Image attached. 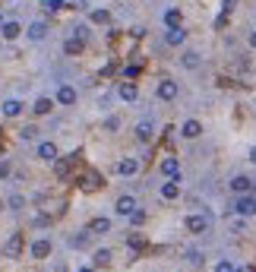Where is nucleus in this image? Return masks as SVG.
<instances>
[{
    "mask_svg": "<svg viewBox=\"0 0 256 272\" xmlns=\"http://www.w3.org/2000/svg\"><path fill=\"white\" fill-rule=\"evenodd\" d=\"M234 212L240 219H247V215H256V196H250V193H240V199L234 203Z\"/></svg>",
    "mask_w": 256,
    "mask_h": 272,
    "instance_id": "nucleus-1",
    "label": "nucleus"
},
{
    "mask_svg": "<svg viewBox=\"0 0 256 272\" xmlns=\"http://www.w3.org/2000/svg\"><path fill=\"white\" fill-rule=\"evenodd\" d=\"M165 41L171 44V48H177V44H183V41H187V29H183V26H168V32H165Z\"/></svg>",
    "mask_w": 256,
    "mask_h": 272,
    "instance_id": "nucleus-2",
    "label": "nucleus"
},
{
    "mask_svg": "<svg viewBox=\"0 0 256 272\" xmlns=\"http://www.w3.org/2000/svg\"><path fill=\"white\" fill-rule=\"evenodd\" d=\"M158 98L161 101H174V98H177V82H174V79H161L158 82Z\"/></svg>",
    "mask_w": 256,
    "mask_h": 272,
    "instance_id": "nucleus-3",
    "label": "nucleus"
},
{
    "mask_svg": "<svg viewBox=\"0 0 256 272\" xmlns=\"http://www.w3.org/2000/svg\"><path fill=\"white\" fill-rule=\"evenodd\" d=\"M152 136H155V124L152 121H139L136 124V139L139 143H152Z\"/></svg>",
    "mask_w": 256,
    "mask_h": 272,
    "instance_id": "nucleus-4",
    "label": "nucleus"
},
{
    "mask_svg": "<svg viewBox=\"0 0 256 272\" xmlns=\"http://www.w3.org/2000/svg\"><path fill=\"white\" fill-rule=\"evenodd\" d=\"M19 253H22V234L16 231V234H10V241H7V247H4V256L16 259Z\"/></svg>",
    "mask_w": 256,
    "mask_h": 272,
    "instance_id": "nucleus-5",
    "label": "nucleus"
},
{
    "mask_svg": "<svg viewBox=\"0 0 256 272\" xmlns=\"http://www.w3.org/2000/svg\"><path fill=\"white\" fill-rule=\"evenodd\" d=\"M26 35H29L32 41H44V38H48V22H44V19H38V22H32V26L26 29Z\"/></svg>",
    "mask_w": 256,
    "mask_h": 272,
    "instance_id": "nucleus-6",
    "label": "nucleus"
},
{
    "mask_svg": "<svg viewBox=\"0 0 256 272\" xmlns=\"http://www.w3.org/2000/svg\"><path fill=\"white\" fill-rule=\"evenodd\" d=\"M0 35H4L7 41H13V38H19V35H22V26H19L16 19H4V26H0Z\"/></svg>",
    "mask_w": 256,
    "mask_h": 272,
    "instance_id": "nucleus-7",
    "label": "nucleus"
},
{
    "mask_svg": "<svg viewBox=\"0 0 256 272\" xmlns=\"http://www.w3.org/2000/svg\"><path fill=\"white\" fill-rule=\"evenodd\" d=\"M231 190H234V193H250L253 190V181H250V177L247 174H237V177H231Z\"/></svg>",
    "mask_w": 256,
    "mask_h": 272,
    "instance_id": "nucleus-8",
    "label": "nucleus"
},
{
    "mask_svg": "<svg viewBox=\"0 0 256 272\" xmlns=\"http://www.w3.org/2000/svg\"><path fill=\"white\" fill-rule=\"evenodd\" d=\"M161 174H165L168 181H180V165H177V158H165V161H161Z\"/></svg>",
    "mask_w": 256,
    "mask_h": 272,
    "instance_id": "nucleus-9",
    "label": "nucleus"
},
{
    "mask_svg": "<svg viewBox=\"0 0 256 272\" xmlns=\"http://www.w3.org/2000/svg\"><path fill=\"white\" fill-rule=\"evenodd\" d=\"M117 95H120V101H126V104H133V101L139 98V89L133 86V82H120V89H117Z\"/></svg>",
    "mask_w": 256,
    "mask_h": 272,
    "instance_id": "nucleus-10",
    "label": "nucleus"
},
{
    "mask_svg": "<svg viewBox=\"0 0 256 272\" xmlns=\"http://www.w3.org/2000/svg\"><path fill=\"white\" fill-rule=\"evenodd\" d=\"M136 171H139V161H136V158H120V161H117V174H120V177H133Z\"/></svg>",
    "mask_w": 256,
    "mask_h": 272,
    "instance_id": "nucleus-11",
    "label": "nucleus"
},
{
    "mask_svg": "<svg viewBox=\"0 0 256 272\" xmlns=\"http://www.w3.org/2000/svg\"><path fill=\"white\" fill-rule=\"evenodd\" d=\"M187 228H190L193 234H203V231L209 228V215H190V219H187Z\"/></svg>",
    "mask_w": 256,
    "mask_h": 272,
    "instance_id": "nucleus-12",
    "label": "nucleus"
},
{
    "mask_svg": "<svg viewBox=\"0 0 256 272\" xmlns=\"http://www.w3.org/2000/svg\"><path fill=\"white\" fill-rule=\"evenodd\" d=\"M48 253H51V241H48V238H38V241L32 244V256H35V259H44Z\"/></svg>",
    "mask_w": 256,
    "mask_h": 272,
    "instance_id": "nucleus-13",
    "label": "nucleus"
},
{
    "mask_svg": "<svg viewBox=\"0 0 256 272\" xmlns=\"http://www.w3.org/2000/svg\"><path fill=\"white\" fill-rule=\"evenodd\" d=\"M57 104H76V89L73 86H60L57 89Z\"/></svg>",
    "mask_w": 256,
    "mask_h": 272,
    "instance_id": "nucleus-14",
    "label": "nucleus"
},
{
    "mask_svg": "<svg viewBox=\"0 0 256 272\" xmlns=\"http://www.w3.org/2000/svg\"><path fill=\"white\" fill-rule=\"evenodd\" d=\"M0 111H4L7 117H19L22 114V101L19 98H7L4 104H0Z\"/></svg>",
    "mask_w": 256,
    "mask_h": 272,
    "instance_id": "nucleus-15",
    "label": "nucleus"
},
{
    "mask_svg": "<svg viewBox=\"0 0 256 272\" xmlns=\"http://www.w3.org/2000/svg\"><path fill=\"white\" fill-rule=\"evenodd\" d=\"M83 48H86V41H79V38H73V35H70V38L63 41V54H70V57L83 54Z\"/></svg>",
    "mask_w": 256,
    "mask_h": 272,
    "instance_id": "nucleus-16",
    "label": "nucleus"
},
{
    "mask_svg": "<svg viewBox=\"0 0 256 272\" xmlns=\"http://www.w3.org/2000/svg\"><path fill=\"white\" fill-rule=\"evenodd\" d=\"M114 209H117V215H130V212L136 209V199L133 196H120L117 203H114Z\"/></svg>",
    "mask_w": 256,
    "mask_h": 272,
    "instance_id": "nucleus-17",
    "label": "nucleus"
},
{
    "mask_svg": "<svg viewBox=\"0 0 256 272\" xmlns=\"http://www.w3.org/2000/svg\"><path fill=\"white\" fill-rule=\"evenodd\" d=\"M38 158L41 161H57V146L54 143H38Z\"/></svg>",
    "mask_w": 256,
    "mask_h": 272,
    "instance_id": "nucleus-18",
    "label": "nucleus"
},
{
    "mask_svg": "<svg viewBox=\"0 0 256 272\" xmlns=\"http://www.w3.org/2000/svg\"><path fill=\"white\" fill-rule=\"evenodd\" d=\"M180 133L187 136V139H196V136L203 133V124H200V121H193V117H190V121H187V124L180 127Z\"/></svg>",
    "mask_w": 256,
    "mask_h": 272,
    "instance_id": "nucleus-19",
    "label": "nucleus"
},
{
    "mask_svg": "<svg viewBox=\"0 0 256 272\" xmlns=\"http://www.w3.org/2000/svg\"><path fill=\"white\" fill-rule=\"evenodd\" d=\"M79 187H83V190H98L101 187V174H95V171H89L83 181H79Z\"/></svg>",
    "mask_w": 256,
    "mask_h": 272,
    "instance_id": "nucleus-20",
    "label": "nucleus"
},
{
    "mask_svg": "<svg viewBox=\"0 0 256 272\" xmlns=\"http://www.w3.org/2000/svg\"><path fill=\"white\" fill-rule=\"evenodd\" d=\"M89 231L92 234H108L111 231V219H92L89 222Z\"/></svg>",
    "mask_w": 256,
    "mask_h": 272,
    "instance_id": "nucleus-21",
    "label": "nucleus"
},
{
    "mask_svg": "<svg viewBox=\"0 0 256 272\" xmlns=\"http://www.w3.org/2000/svg\"><path fill=\"white\" fill-rule=\"evenodd\" d=\"M73 161H76V155H73V158H63V161H54V174H57V177H70Z\"/></svg>",
    "mask_w": 256,
    "mask_h": 272,
    "instance_id": "nucleus-22",
    "label": "nucleus"
},
{
    "mask_svg": "<svg viewBox=\"0 0 256 272\" xmlns=\"http://www.w3.org/2000/svg\"><path fill=\"white\" fill-rule=\"evenodd\" d=\"M51 108H54V98H44V95L32 104V111H35V114H51Z\"/></svg>",
    "mask_w": 256,
    "mask_h": 272,
    "instance_id": "nucleus-23",
    "label": "nucleus"
},
{
    "mask_svg": "<svg viewBox=\"0 0 256 272\" xmlns=\"http://www.w3.org/2000/svg\"><path fill=\"white\" fill-rule=\"evenodd\" d=\"M177 193H180L177 181H165V184H161V196H165V199H177Z\"/></svg>",
    "mask_w": 256,
    "mask_h": 272,
    "instance_id": "nucleus-24",
    "label": "nucleus"
},
{
    "mask_svg": "<svg viewBox=\"0 0 256 272\" xmlns=\"http://www.w3.org/2000/svg\"><path fill=\"white\" fill-rule=\"evenodd\" d=\"M89 19L95 22V26H108V22H111V13H108V10H92Z\"/></svg>",
    "mask_w": 256,
    "mask_h": 272,
    "instance_id": "nucleus-25",
    "label": "nucleus"
},
{
    "mask_svg": "<svg viewBox=\"0 0 256 272\" xmlns=\"http://www.w3.org/2000/svg\"><path fill=\"white\" fill-rule=\"evenodd\" d=\"M73 38H79V41H89L92 38V32H89L86 22H76V26H73Z\"/></svg>",
    "mask_w": 256,
    "mask_h": 272,
    "instance_id": "nucleus-26",
    "label": "nucleus"
},
{
    "mask_svg": "<svg viewBox=\"0 0 256 272\" xmlns=\"http://www.w3.org/2000/svg\"><path fill=\"white\" fill-rule=\"evenodd\" d=\"M180 64L187 67V70H196V67L203 64V57H200V54H183V57H180Z\"/></svg>",
    "mask_w": 256,
    "mask_h": 272,
    "instance_id": "nucleus-27",
    "label": "nucleus"
},
{
    "mask_svg": "<svg viewBox=\"0 0 256 272\" xmlns=\"http://www.w3.org/2000/svg\"><path fill=\"white\" fill-rule=\"evenodd\" d=\"M41 7L48 10V13H60V10L67 7V0H41Z\"/></svg>",
    "mask_w": 256,
    "mask_h": 272,
    "instance_id": "nucleus-28",
    "label": "nucleus"
},
{
    "mask_svg": "<svg viewBox=\"0 0 256 272\" xmlns=\"http://www.w3.org/2000/svg\"><path fill=\"white\" fill-rule=\"evenodd\" d=\"M165 26H180V10H165Z\"/></svg>",
    "mask_w": 256,
    "mask_h": 272,
    "instance_id": "nucleus-29",
    "label": "nucleus"
},
{
    "mask_svg": "<svg viewBox=\"0 0 256 272\" xmlns=\"http://www.w3.org/2000/svg\"><path fill=\"white\" fill-rule=\"evenodd\" d=\"M108 263H111V250H104V247L95 250V266H108Z\"/></svg>",
    "mask_w": 256,
    "mask_h": 272,
    "instance_id": "nucleus-30",
    "label": "nucleus"
},
{
    "mask_svg": "<svg viewBox=\"0 0 256 272\" xmlns=\"http://www.w3.org/2000/svg\"><path fill=\"white\" fill-rule=\"evenodd\" d=\"M104 130H108V133H117L120 130V117H108V121H104Z\"/></svg>",
    "mask_w": 256,
    "mask_h": 272,
    "instance_id": "nucleus-31",
    "label": "nucleus"
},
{
    "mask_svg": "<svg viewBox=\"0 0 256 272\" xmlns=\"http://www.w3.org/2000/svg\"><path fill=\"white\" fill-rule=\"evenodd\" d=\"M126 219H130L133 225H143V222H146V215H143V209H133V212H130V215H126Z\"/></svg>",
    "mask_w": 256,
    "mask_h": 272,
    "instance_id": "nucleus-32",
    "label": "nucleus"
},
{
    "mask_svg": "<svg viewBox=\"0 0 256 272\" xmlns=\"http://www.w3.org/2000/svg\"><path fill=\"white\" fill-rule=\"evenodd\" d=\"M19 136H22V139H35V136H38V130H35V127H22Z\"/></svg>",
    "mask_w": 256,
    "mask_h": 272,
    "instance_id": "nucleus-33",
    "label": "nucleus"
},
{
    "mask_svg": "<svg viewBox=\"0 0 256 272\" xmlns=\"http://www.w3.org/2000/svg\"><path fill=\"white\" fill-rule=\"evenodd\" d=\"M215 272H237V269H234V266H231V263H228V259H222V263H218V266H215Z\"/></svg>",
    "mask_w": 256,
    "mask_h": 272,
    "instance_id": "nucleus-34",
    "label": "nucleus"
},
{
    "mask_svg": "<svg viewBox=\"0 0 256 272\" xmlns=\"http://www.w3.org/2000/svg\"><path fill=\"white\" fill-rule=\"evenodd\" d=\"M22 206H26V199H22V196H10V209H22Z\"/></svg>",
    "mask_w": 256,
    "mask_h": 272,
    "instance_id": "nucleus-35",
    "label": "nucleus"
},
{
    "mask_svg": "<svg viewBox=\"0 0 256 272\" xmlns=\"http://www.w3.org/2000/svg\"><path fill=\"white\" fill-rule=\"evenodd\" d=\"M231 231H234V234H240V231H247V225H243L240 219H234V222H231Z\"/></svg>",
    "mask_w": 256,
    "mask_h": 272,
    "instance_id": "nucleus-36",
    "label": "nucleus"
},
{
    "mask_svg": "<svg viewBox=\"0 0 256 272\" xmlns=\"http://www.w3.org/2000/svg\"><path fill=\"white\" fill-rule=\"evenodd\" d=\"M130 247H133V250H139V247H143V238H139V234H130Z\"/></svg>",
    "mask_w": 256,
    "mask_h": 272,
    "instance_id": "nucleus-37",
    "label": "nucleus"
},
{
    "mask_svg": "<svg viewBox=\"0 0 256 272\" xmlns=\"http://www.w3.org/2000/svg\"><path fill=\"white\" fill-rule=\"evenodd\" d=\"M136 73H139V67H126V70H123V76H126V79H133Z\"/></svg>",
    "mask_w": 256,
    "mask_h": 272,
    "instance_id": "nucleus-38",
    "label": "nucleus"
},
{
    "mask_svg": "<svg viewBox=\"0 0 256 272\" xmlns=\"http://www.w3.org/2000/svg\"><path fill=\"white\" fill-rule=\"evenodd\" d=\"M0 177H10V161H0Z\"/></svg>",
    "mask_w": 256,
    "mask_h": 272,
    "instance_id": "nucleus-39",
    "label": "nucleus"
},
{
    "mask_svg": "<svg viewBox=\"0 0 256 272\" xmlns=\"http://www.w3.org/2000/svg\"><path fill=\"white\" fill-rule=\"evenodd\" d=\"M231 10H234V0H225V4H222V13H231Z\"/></svg>",
    "mask_w": 256,
    "mask_h": 272,
    "instance_id": "nucleus-40",
    "label": "nucleus"
},
{
    "mask_svg": "<svg viewBox=\"0 0 256 272\" xmlns=\"http://www.w3.org/2000/svg\"><path fill=\"white\" fill-rule=\"evenodd\" d=\"M250 48H253V51H256V29H253V32H250Z\"/></svg>",
    "mask_w": 256,
    "mask_h": 272,
    "instance_id": "nucleus-41",
    "label": "nucleus"
},
{
    "mask_svg": "<svg viewBox=\"0 0 256 272\" xmlns=\"http://www.w3.org/2000/svg\"><path fill=\"white\" fill-rule=\"evenodd\" d=\"M250 161H253V165H256V146H253V149H250Z\"/></svg>",
    "mask_w": 256,
    "mask_h": 272,
    "instance_id": "nucleus-42",
    "label": "nucleus"
},
{
    "mask_svg": "<svg viewBox=\"0 0 256 272\" xmlns=\"http://www.w3.org/2000/svg\"><path fill=\"white\" fill-rule=\"evenodd\" d=\"M79 272H95V269H89V266H86V269H79Z\"/></svg>",
    "mask_w": 256,
    "mask_h": 272,
    "instance_id": "nucleus-43",
    "label": "nucleus"
},
{
    "mask_svg": "<svg viewBox=\"0 0 256 272\" xmlns=\"http://www.w3.org/2000/svg\"><path fill=\"white\" fill-rule=\"evenodd\" d=\"M0 26H4V16H0Z\"/></svg>",
    "mask_w": 256,
    "mask_h": 272,
    "instance_id": "nucleus-44",
    "label": "nucleus"
}]
</instances>
